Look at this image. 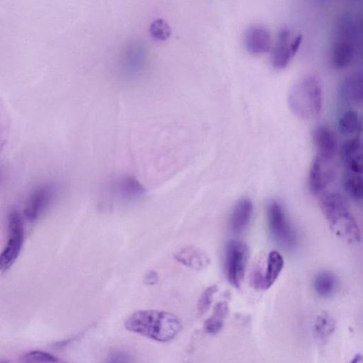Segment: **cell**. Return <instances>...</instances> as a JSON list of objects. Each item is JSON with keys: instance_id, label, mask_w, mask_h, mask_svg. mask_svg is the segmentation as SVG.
Instances as JSON below:
<instances>
[{"instance_id": "20", "label": "cell", "mask_w": 363, "mask_h": 363, "mask_svg": "<svg viewBox=\"0 0 363 363\" xmlns=\"http://www.w3.org/2000/svg\"><path fill=\"white\" fill-rule=\"evenodd\" d=\"M344 188L355 200L363 199V175L348 171L344 179Z\"/></svg>"}, {"instance_id": "27", "label": "cell", "mask_w": 363, "mask_h": 363, "mask_svg": "<svg viewBox=\"0 0 363 363\" xmlns=\"http://www.w3.org/2000/svg\"><path fill=\"white\" fill-rule=\"evenodd\" d=\"M158 276L156 272L155 271H150L149 272L146 277H145L144 282L147 284L153 285L158 282Z\"/></svg>"}, {"instance_id": "1", "label": "cell", "mask_w": 363, "mask_h": 363, "mask_svg": "<svg viewBox=\"0 0 363 363\" xmlns=\"http://www.w3.org/2000/svg\"><path fill=\"white\" fill-rule=\"evenodd\" d=\"M125 328L155 342H171L180 332L183 325L175 314L160 310H140L125 322Z\"/></svg>"}, {"instance_id": "3", "label": "cell", "mask_w": 363, "mask_h": 363, "mask_svg": "<svg viewBox=\"0 0 363 363\" xmlns=\"http://www.w3.org/2000/svg\"><path fill=\"white\" fill-rule=\"evenodd\" d=\"M267 219L270 232L277 243L284 248H292L295 244V233L278 202L272 201L269 204Z\"/></svg>"}, {"instance_id": "5", "label": "cell", "mask_w": 363, "mask_h": 363, "mask_svg": "<svg viewBox=\"0 0 363 363\" xmlns=\"http://www.w3.org/2000/svg\"><path fill=\"white\" fill-rule=\"evenodd\" d=\"M249 258L246 244L238 240L229 242L226 250L225 270L229 283L240 288L243 281Z\"/></svg>"}, {"instance_id": "19", "label": "cell", "mask_w": 363, "mask_h": 363, "mask_svg": "<svg viewBox=\"0 0 363 363\" xmlns=\"http://www.w3.org/2000/svg\"><path fill=\"white\" fill-rule=\"evenodd\" d=\"M338 127L340 132L344 135L359 133L362 127L359 114L355 110H346L338 120Z\"/></svg>"}, {"instance_id": "14", "label": "cell", "mask_w": 363, "mask_h": 363, "mask_svg": "<svg viewBox=\"0 0 363 363\" xmlns=\"http://www.w3.org/2000/svg\"><path fill=\"white\" fill-rule=\"evenodd\" d=\"M175 258L182 263L194 270L200 271L207 267L210 260L201 249L189 247L184 248L176 253Z\"/></svg>"}, {"instance_id": "6", "label": "cell", "mask_w": 363, "mask_h": 363, "mask_svg": "<svg viewBox=\"0 0 363 363\" xmlns=\"http://www.w3.org/2000/svg\"><path fill=\"white\" fill-rule=\"evenodd\" d=\"M301 42V35L287 28L281 29L271 50V61L273 68L284 69L296 55Z\"/></svg>"}, {"instance_id": "2", "label": "cell", "mask_w": 363, "mask_h": 363, "mask_svg": "<svg viewBox=\"0 0 363 363\" xmlns=\"http://www.w3.org/2000/svg\"><path fill=\"white\" fill-rule=\"evenodd\" d=\"M288 105L300 118L309 120L318 116L323 107V91L318 78L307 75L300 79L289 92Z\"/></svg>"}, {"instance_id": "13", "label": "cell", "mask_w": 363, "mask_h": 363, "mask_svg": "<svg viewBox=\"0 0 363 363\" xmlns=\"http://www.w3.org/2000/svg\"><path fill=\"white\" fill-rule=\"evenodd\" d=\"M331 229L338 236L346 240L349 243L359 242L361 234L355 218L349 212L330 225Z\"/></svg>"}, {"instance_id": "28", "label": "cell", "mask_w": 363, "mask_h": 363, "mask_svg": "<svg viewBox=\"0 0 363 363\" xmlns=\"http://www.w3.org/2000/svg\"><path fill=\"white\" fill-rule=\"evenodd\" d=\"M111 362H127V356L123 353H117L113 354L111 357Z\"/></svg>"}, {"instance_id": "24", "label": "cell", "mask_w": 363, "mask_h": 363, "mask_svg": "<svg viewBox=\"0 0 363 363\" xmlns=\"http://www.w3.org/2000/svg\"><path fill=\"white\" fill-rule=\"evenodd\" d=\"M152 37L160 41H165L172 34V29L163 19H157L152 24L150 29Z\"/></svg>"}, {"instance_id": "4", "label": "cell", "mask_w": 363, "mask_h": 363, "mask_svg": "<svg viewBox=\"0 0 363 363\" xmlns=\"http://www.w3.org/2000/svg\"><path fill=\"white\" fill-rule=\"evenodd\" d=\"M9 237L6 249L0 256V270L8 271L19 257L24 240V229L19 212L13 210L9 215Z\"/></svg>"}, {"instance_id": "12", "label": "cell", "mask_w": 363, "mask_h": 363, "mask_svg": "<svg viewBox=\"0 0 363 363\" xmlns=\"http://www.w3.org/2000/svg\"><path fill=\"white\" fill-rule=\"evenodd\" d=\"M313 143L318 155L334 158L337 141L334 133L329 127L320 125L314 129Z\"/></svg>"}, {"instance_id": "25", "label": "cell", "mask_w": 363, "mask_h": 363, "mask_svg": "<svg viewBox=\"0 0 363 363\" xmlns=\"http://www.w3.org/2000/svg\"><path fill=\"white\" fill-rule=\"evenodd\" d=\"M24 362H57L59 360L54 355L41 351H32L24 353L21 357Z\"/></svg>"}, {"instance_id": "22", "label": "cell", "mask_w": 363, "mask_h": 363, "mask_svg": "<svg viewBox=\"0 0 363 363\" xmlns=\"http://www.w3.org/2000/svg\"><path fill=\"white\" fill-rule=\"evenodd\" d=\"M314 329L319 337L324 340L335 331V322L330 314L324 312L318 317Z\"/></svg>"}, {"instance_id": "17", "label": "cell", "mask_w": 363, "mask_h": 363, "mask_svg": "<svg viewBox=\"0 0 363 363\" xmlns=\"http://www.w3.org/2000/svg\"><path fill=\"white\" fill-rule=\"evenodd\" d=\"M229 314V305L225 302L217 303L211 316L205 321L204 327L207 333L215 335L223 328Z\"/></svg>"}, {"instance_id": "10", "label": "cell", "mask_w": 363, "mask_h": 363, "mask_svg": "<svg viewBox=\"0 0 363 363\" xmlns=\"http://www.w3.org/2000/svg\"><path fill=\"white\" fill-rule=\"evenodd\" d=\"M54 195L52 187L46 185L37 189L30 196L24 215L30 222H34L52 202Z\"/></svg>"}, {"instance_id": "8", "label": "cell", "mask_w": 363, "mask_h": 363, "mask_svg": "<svg viewBox=\"0 0 363 363\" xmlns=\"http://www.w3.org/2000/svg\"><path fill=\"white\" fill-rule=\"evenodd\" d=\"M319 205L329 226L350 212L344 198L337 192L322 193Z\"/></svg>"}, {"instance_id": "9", "label": "cell", "mask_w": 363, "mask_h": 363, "mask_svg": "<svg viewBox=\"0 0 363 363\" xmlns=\"http://www.w3.org/2000/svg\"><path fill=\"white\" fill-rule=\"evenodd\" d=\"M247 50L251 54L260 55L271 50V35L267 28L260 25L250 27L245 35Z\"/></svg>"}, {"instance_id": "15", "label": "cell", "mask_w": 363, "mask_h": 363, "mask_svg": "<svg viewBox=\"0 0 363 363\" xmlns=\"http://www.w3.org/2000/svg\"><path fill=\"white\" fill-rule=\"evenodd\" d=\"M342 94L347 102L363 106V74H353L346 79Z\"/></svg>"}, {"instance_id": "18", "label": "cell", "mask_w": 363, "mask_h": 363, "mask_svg": "<svg viewBox=\"0 0 363 363\" xmlns=\"http://www.w3.org/2000/svg\"><path fill=\"white\" fill-rule=\"evenodd\" d=\"M313 285L319 295L329 298L335 293L338 286V280L333 273L324 271L316 276Z\"/></svg>"}, {"instance_id": "7", "label": "cell", "mask_w": 363, "mask_h": 363, "mask_svg": "<svg viewBox=\"0 0 363 363\" xmlns=\"http://www.w3.org/2000/svg\"><path fill=\"white\" fill-rule=\"evenodd\" d=\"M333 158L316 154L309 170V187L314 196H320L335 179Z\"/></svg>"}, {"instance_id": "21", "label": "cell", "mask_w": 363, "mask_h": 363, "mask_svg": "<svg viewBox=\"0 0 363 363\" xmlns=\"http://www.w3.org/2000/svg\"><path fill=\"white\" fill-rule=\"evenodd\" d=\"M121 195L129 199L137 198L144 195L145 189L134 178L127 176L121 180L118 184Z\"/></svg>"}, {"instance_id": "16", "label": "cell", "mask_w": 363, "mask_h": 363, "mask_svg": "<svg viewBox=\"0 0 363 363\" xmlns=\"http://www.w3.org/2000/svg\"><path fill=\"white\" fill-rule=\"evenodd\" d=\"M284 267V259L281 254L276 251L269 255L264 272L263 290L269 289L276 282Z\"/></svg>"}, {"instance_id": "26", "label": "cell", "mask_w": 363, "mask_h": 363, "mask_svg": "<svg viewBox=\"0 0 363 363\" xmlns=\"http://www.w3.org/2000/svg\"><path fill=\"white\" fill-rule=\"evenodd\" d=\"M218 291L216 285H211L207 287L202 293L198 304V311L203 314L210 308L214 295Z\"/></svg>"}, {"instance_id": "23", "label": "cell", "mask_w": 363, "mask_h": 363, "mask_svg": "<svg viewBox=\"0 0 363 363\" xmlns=\"http://www.w3.org/2000/svg\"><path fill=\"white\" fill-rule=\"evenodd\" d=\"M347 170L363 175V150L359 149L343 160Z\"/></svg>"}, {"instance_id": "11", "label": "cell", "mask_w": 363, "mask_h": 363, "mask_svg": "<svg viewBox=\"0 0 363 363\" xmlns=\"http://www.w3.org/2000/svg\"><path fill=\"white\" fill-rule=\"evenodd\" d=\"M253 205L249 199L240 200L233 209L230 217V228L236 234L247 229L252 218Z\"/></svg>"}]
</instances>
